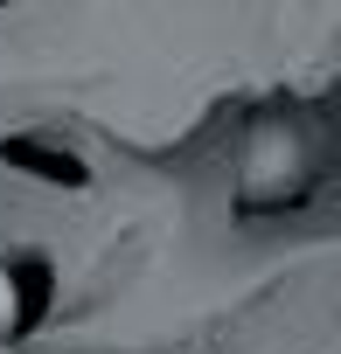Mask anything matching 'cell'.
Returning <instances> with one entry per match:
<instances>
[{
    "label": "cell",
    "instance_id": "cell-1",
    "mask_svg": "<svg viewBox=\"0 0 341 354\" xmlns=\"http://www.w3.org/2000/svg\"><path fill=\"white\" fill-rule=\"evenodd\" d=\"M15 319H21V285H15V271H8V264H0V333H8Z\"/></svg>",
    "mask_w": 341,
    "mask_h": 354
}]
</instances>
